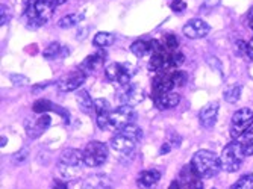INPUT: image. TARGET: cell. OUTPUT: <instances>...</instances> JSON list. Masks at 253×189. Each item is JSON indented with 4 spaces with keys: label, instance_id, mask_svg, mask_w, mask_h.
<instances>
[{
    "label": "cell",
    "instance_id": "cell-1",
    "mask_svg": "<svg viewBox=\"0 0 253 189\" xmlns=\"http://www.w3.org/2000/svg\"><path fill=\"white\" fill-rule=\"evenodd\" d=\"M53 6L47 0H28L25 11H23V21L28 29H40L53 17Z\"/></svg>",
    "mask_w": 253,
    "mask_h": 189
},
{
    "label": "cell",
    "instance_id": "cell-2",
    "mask_svg": "<svg viewBox=\"0 0 253 189\" xmlns=\"http://www.w3.org/2000/svg\"><path fill=\"white\" fill-rule=\"evenodd\" d=\"M190 165L193 167L194 173L202 179L215 177L221 170L220 156L210 150H199L197 153H194Z\"/></svg>",
    "mask_w": 253,
    "mask_h": 189
},
{
    "label": "cell",
    "instance_id": "cell-3",
    "mask_svg": "<svg viewBox=\"0 0 253 189\" xmlns=\"http://www.w3.org/2000/svg\"><path fill=\"white\" fill-rule=\"evenodd\" d=\"M141 136L143 130L140 127L135 124H129L125 129L116 132V135L111 138L109 144L114 150L122 154H130L136 149L138 143L141 141Z\"/></svg>",
    "mask_w": 253,
    "mask_h": 189
},
{
    "label": "cell",
    "instance_id": "cell-4",
    "mask_svg": "<svg viewBox=\"0 0 253 189\" xmlns=\"http://www.w3.org/2000/svg\"><path fill=\"white\" fill-rule=\"evenodd\" d=\"M183 62V55L179 50H170L161 44L159 49L150 56L149 68L156 73L171 72Z\"/></svg>",
    "mask_w": 253,
    "mask_h": 189
},
{
    "label": "cell",
    "instance_id": "cell-5",
    "mask_svg": "<svg viewBox=\"0 0 253 189\" xmlns=\"http://www.w3.org/2000/svg\"><path fill=\"white\" fill-rule=\"evenodd\" d=\"M84 162V153L76 149H67L61 153L58 162V171L64 179H75L76 174L81 173Z\"/></svg>",
    "mask_w": 253,
    "mask_h": 189
},
{
    "label": "cell",
    "instance_id": "cell-6",
    "mask_svg": "<svg viewBox=\"0 0 253 189\" xmlns=\"http://www.w3.org/2000/svg\"><path fill=\"white\" fill-rule=\"evenodd\" d=\"M185 83H187V75L183 72L171 70V72L158 73L156 77L153 79V99L173 91L174 86H183Z\"/></svg>",
    "mask_w": 253,
    "mask_h": 189
},
{
    "label": "cell",
    "instance_id": "cell-7",
    "mask_svg": "<svg viewBox=\"0 0 253 189\" xmlns=\"http://www.w3.org/2000/svg\"><path fill=\"white\" fill-rule=\"evenodd\" d=\"M244 153L240 147L238 143H229L220 156V162H221V170H224L226 173H235L241 168L243 160H244Z\"/></svg>",
    "mask_w": 253,
    "mask_h": 189
},
{
    "label": "cell",
    "instance_id": "cell-8",
    "mask_svg": "<svg viewBox=\"0 0 253 189\" xmlns=\"http://www.w3.org/2000/svg\"><path fill=\"white\" fill-rule=\"evenodd\" d=\"M82 153H84L85 167H89V168L102 167L109 156L106 144L100 143V141H91V143H88Z\"/></svg>",
    "mask_w": 253,
    "mask_h": 189
},
{
    "label": "cell",
    "instance_id": "cell-9",
    "mask_svg": "<svg viewBox=\"0 0 253 189\" xmlns=\"http://www.w3.org/2000/svg\"><path fill=\"white\" fill-rule=\"evenodd\" d=\"M136 118V112L132 106L120 105L119 108L112 109L109 112L108 118V130H122L129 124H133V120Z\"/></svg>",
    "mask_w": 253,
    "mask_h": 189
},
{
    "label": "cell",
    "instance_id": "cell-10",
    "mask_svg": "<svg viewBox=\"0 0 253 189\" xmlns=\"http://www.w3.org/2000/svg\"><path fill=\"white\" fill-rule=\"evenodd\" d=\"M253 124V112L249 108L238 109L231 121V135L232 138H240L244 132H247Z\"/></svg>",
    "mask_w": 253,
    "mask_h": 189
},
{
    "label": "cell",
    "instance_id": "cell-11",
    "mask_svg": "<svg viewBox=\"0 0 253 189\" xmlns=\"http://www.w3.org/2000/svg\"><path fill=\"white\" fill-rule=\"evenodd\" d=\"M127 67H129V65L119 64V62H112V64H109V65L105 68L106 79L111 80V82H117V83H120V86L130 83L132 73L127 70Z\"/></svg>",
    "mask_w": 253,
    "mask_h": 189
},
{
    "label": "cell",
    "instance_id": "cell-12",
    "mask_svg": "<svg viewBox=\"0 0 253 189\" xmlns=\"http://www.w3.org/2000/svg\"><path fill=\"white\" fill-rule=\"evenodd\" d=\"M119 100L122 102V105H127V106L133 108L144 100V91L138 85H133V83L123 85L120 92H119Z\"/></svg>",
    "mask_w": 253,
    "mask_h": 189
},
{
    "label": "cell",
    "instance_id": "cell-13",
    "mask_svg": "<svg viewBox=\"0 0 253 189\" xmlns=\"http://www.w3.org/2000/svg\"><path fill=\"white\" fill-rule=\"evenodd\" d=\"M86 79V73L82 72L81 68L75 70V72L65 75L62 79L58 80V89L61 92H72V91H76L78 88L82 86V83L85 82Z\"/></svg>",
    "mask_w": 253,
    "mask_h": 189
},
{
    "label": "cell",
    "instance_id": "cell-14",
    "mask_svg": "<svg viewBox=\"0 0 253 189\" xmlns=\"http://www.w3.org/2000/svg\"><path fill=\"white\" fill-rule=\"evenodd\" d=\"M211 28L206 21L200 20V18H191L188 23H185L182 32L187 38L190 39H199V38H205L210 34Z\"/></svg>",
    "mask_w": 253,
    "mask_h": 189
},
{
    "label": "cell",
    "instance_id": "cell-15",
    "mask_svg": "<svg viewBox=\"0 0 253 189\" xmlns=\"http://www.w3.org/2000/svg\"><path fill=\"white\" fill-rule=\"evenodd\" d=\"M218 116V103L211 102L208 105H205L199 113V123L203 129H211L214 127L215 121Z\"/></svg>",
    "mask_w": 253,
    "mask_h": 189
},
{
    "label": "cell",
    "instance_id": "cell-16",
    "mask_svg": "<svg viewBox=\"0 0 253 189\" xmlns=\"http://www.w3.org/2000/svg\"><path fill=\"white\" fill-rule=\"evenodd\" d=\"M161 47V42L156 39H150V41H135L130 45V52L136 56V58H146V56H152L158 49Z\"/></svg>",
    "mask_w": 253,
    "mask_h": 189
},
{
    "label": "cell",
    "instance_id": "cell-17",
    "mask_svg": "<svg viewBox=\"0 0 253 189\" xmlns=\"http://www.w3.org/2000/svg\"><path fill=\"white\" fill-rule=\"evenodd\" d=\"M179 179H180V185L183 189H203V183H202V177H199L191 165H187V167H183L180 170V174H179Z\"/></svg>",
    "mask_w": 253,
    "mask_h": 189
},
{
    "label": "cell",
    "instance_id": "cell-18",
    "mask_svg": "<svg viewBox=\"0 0 253 189\" xmlns=\"http://www.w3.org/2000/svg\"><path fill=\"white\" fill-rule=\"evenodd\" d=\"M81 189H111V180L105 174H94L82 182Z\"/></svg>",
    "mask_w": 253,
    "mask_h": 189
},
{
    "label": "cell",
    "instance_id": "cell-19",
    "mask_svg": "<svg viewBox=\"0 0 253 189\" xmlns=\"http://www.w3.org/2000/svg\"><path fill=\"white\" fill-rule=\"evenodd\" d=\"M161 176H163V174H161L159 170L150 168V170H146V171H143L140 176H138L136 183H138V186L143 188V189H150V188H153L161 180Z\"/></svg>",
    "mask_w": 253,
    "mask_h": 189
},
{
    "label": "cell",
    "instance_id": "cell-20",
    "mask_svg": "<svg viewBox=\"0 0 253 189\" xmlns=\"http://www.w3.org/2000/svg\"><path fill=\"white\" fill-rule=\"evenodd\" d=\"M179 102H180V96H179L177 92H173V91L166 92V94H163V96L155 97V105H156V108H158V109H163V111L176 108V106L179 105Z\"/></svg>",
    "mask_w": 253,
    "mask_h": 189
},
{
    "label": "cell",
    "instance_id": "cell-21",
    "mask_svg": "<svg viewBox=\"0 0 253 189\" xmlns=\"http://www.w3.org/2000/svg\"><path fill=\"white\" fill-rule=\"evenodd\" d=\"M50 123H52V120L49 115H41L38 120L26 123V130L32 138H35V136L41 135L45 129H49Z\"/></svg>",
    "mask_w": 253,
    "mask_h": 189
},
{
    "label": "cell",
    "instance_id": "cell-22",
    "mask_svg": "<svg viewBox=\"0 0 253 189\" xmlns=\"http://www.w3.org/2000/svg\"><path fill=\"white\" fill-rule=\"evenodd\" d=\"M103 62H105V55L103 53L100 55V52H99V53H94V55L88 56L81 64L79 68L82 70V72H85L88 75V73H93V72H96V70H99L103 65Z\"/></svg>",
    "mask_w": 253,
    "mask_h": 189
},
{
    "label": "cell",
    "instance_id": "cell-23",
    "mask_svg": "<svg viewBox=\"0 0 253 189\" xmlns=\"http://www.w3.org/2000/svg\"><path fill=\"white\" fill-rule=\"evenodd\" d=\"M76 102H78L82 112H85V113L94 112V100L91 99L89 92L86 89H79L76 92Z\"/></svg>",
    "mask_w": 253,
    "mask_h": 189
},
{
    "label": "cell",
    "instance_id": "cell-24",
    "mask_svg": "<svg viewBox=\"0 0 253 189\" xmlns=\"http://www.w3.org/2000/svg\"><path fill=\"white\" fill-rule=\"evenodd\" d=\"M238 144H240L244 156H252L253 154V127H250L247 132H244L238 138Z\"/></svg>",
    "mask_w": 253,
    "mask_h": 189
},
{
    "label": "cell",
    "instance_id": "cell-25",
    "mask_svg": "<svg viewBox=\"0 0 253 189\" xmlns=\"http://www.w3.org/2000/svg\"><path fill=\"white\" fill-rule=\"evenodd\" d=\"M85 18L84 14H68L65 17H62L59 21H58V26L61 29H70V28H75L78 26L79 23H82Z\"/></svg>",
    "mask_w": 253,
    "mask_h": 189
},
{
    "label": "cell",
    "instance_id": "cell-26",
    "mask_svg": "<svg viewBox=\"0 0 253 189\" xmlns=\"http://www.w3.org/2000/svg\"><path fill=\"white\" fill-rule=\"evenodd\" d=\"M42 56L45 59H56L59 56H64V49H62V45L59 42H52L49 44L47 47H45V50L42 53Z\"/></svg>",
    "mask_w": 253,
    "mask_h": 189
},
{
    "label": "cell",
    "instance_id": "cell-27",
    "mask_svg": "<svg viewBox=\"0 0 253 189\" xmlns=\"http://www.w3.org/2000/svg\"><path fill=\"white\" fill-rule=\"evenodd\" d=\"M114 39H116V38H114L112 34H109V32H99V34L94 37L93 44H94L96 47H100V49H103V47L112 45Z\"/></svg>",
    "mask_w": 253,
    "mask_h": 189
},
{
    "label": "cell",
    "instance_id": "cell-28",
    "mask_svg": "<svg viewBox=\"0 0 253 189\" xmlns=\"http://www.w3.org/2000/svg\"><path fill=\"white\" fill-rule=\"evenodd\" d=\"M229 189H253V174H244Z\"/></svg>",
    "mask_w": 253,
    "mask_h": 189
},
{
    "label": "cell",
    "instance_id": "cell-29",
    "mask_svg": "<svg viewBox=\"0 0 253 189\" xmlns=\"http://www.w3.org/2000/svg\"><path fill=\"white\" fill-rule=\"evenodd\" d=\"M111 111H112V109H111V105H109L108 100H105V99H97V100H94V112H96L97 116L109 115Z\"/></svg>",
    "mask_w": 253,
    "mask_h": 189
},
{
    "label": "cell",
    "instance_id": "cell-30",
    "mask_svg": "<svg viewBox=\"0 0 253 189\" xmlns=\"http://www.w3.org/2000/svg\"><path fill=\"white\" fill-rule=\"evenodd\" d=\"M241 97V85H235L224 92V100L227 103H237Z\"/></svg>",
    "mask_w": 253,
    "mask_h": 189
},
{
    "label": "cell",
    "instance_id": "cell-31",
    "mask_svg": "<svg viewBox=\"0 0 253 189\" xmlns=\"http://www.w3.org/2000/svg\"><path fill=\"white\" fill-rule=\"evenodd\" d=\"M55 111L56 106L53 103H50L49 100H40V102H35L34 103V111L35 112H44V111Z\"/></svg>",
    "mask_w": 253,
    "mask_h": 189
},
{
    "label": "cell",
    "instance_id": "cell-32",
    "mask_svg": "<svg viewBox=\"0 0 253 189\" xmlns=\"http://www.w3.org/2000/svg\"><path fill=\"white\" fill-rule=\"evenodd\" d=\"M11 20V9L6 5H0V25L5 26Z\"/></svg>",
    "mask_w": 253,
    "mask_h": 189
},
{
    "label": "cell",
    "instance_id": "cell-33",
    "mask_svg": "<svg viewBox=\"0 0 253 189\" xmlns=\"http://www.w3.org/2000/svg\"><path fill=\"white\" fill-rule=\"evenodd\" d=\"M163 44L166 49H170V50H177V39L174 38V35H170V34H167L166 37H164V41L161 42Z\"/></svg>",
    "mask_w": 253,
    "mask_h": 189
},
{
    "label": "cell",
    "instance_id": "cell-34",
    "mask_svg": "<svg viewBox=\"0 0 253 189\" xmlns=\"http://www.w3.org/2000/svg\"><path fill=\"white\" fill-rule=\"evenodd\" d=\"M9 79H11V82H12L14 85H17V86H25V85L29 83V79H28L26 76H21V75H11Z\"/></svg>",
    "mask_w": 253,
    "mask_h": 189
},
{
    "label": "cell",
    "instance_id": "cell-35",
    "mask_svg": "<svg viewBox=\"0 0 253 189\" xmlns=\"http://www.w3.org/2000/svg\"><path fill=\"white\" fill-rule=\"evenodd\" d=\"M170 6L174 12H182V11L187 9V3L183 2V0H173Z\"/></svg>",
    "mask_w": 253,
    "mask_h": 189
},
{
    "label": "cell",
    "instance_id": "cell-36",
    "mask_svg": "<svg viewBox=\"0 0 253 189\" xmlns=\"http://www.w3.org/2000/svg\"><path fill=\"white\" fill-rule=\"evenodd\" d=\"M28 154H29V151H28L26 149H23V150H20V151L15 154L14 160L20 163V162H23V160H26V159H28Z\"/></svg>",
    "mask_w": 253,
    "mask_h": 189
},
{
    "label": "cell",
    "instance_id": "cell-37",
    "mask_svg": "<svg viewBox=\"0 0 253 189\" xmlns=\"http://www.w3.org/2000/svg\"><path fill=\"white\" fill-rule=\"evenodd\" d=\"M53 189H68L65 180H55L53 182Z\"/></svg>",
    "mask_w": 253,
    "mask_h": 189
},
{
    "label": "cell",
    "instance_id": "cell-38",
    "mask_svg": "<svg viewBox=\"0 0 253 189\" xmlns=\"http://www.w3.org/2000/svg\"><path fill=\"white\" fill-rule=\"evenodd\" d=\"M247 58L250 61H253V39L250 42H247Z\"/></svg>",
    "mask_w": 253,
    "mask_h": 189
},
{
    "label": "cell",
    "instance_id": "cell-39",
    "mask_svg": "<svg viewBox=\"0 0 253 189\" xmlns=\"http://www.w3.org/2000/svg\"><path fill=\"white\" fill-rule=\"evenodd\" d=\"M169 189H183V188H182V185H180V182H177V180H174V182H171V183H170V186H169Z\"/></svg>",
    "mask_w": 253,
    "mask_h": 189
},
{
    "label": "cell",
    "instance_id": "cell-40",
    "mask_svg": "<svg viewBox=\"0 0 253 189\" xmlns=\"http://www.w3.org/2000/svg\"><path fill=\"white\" fill-rule=\"evenodd\" d=\"M47 2H50L53 6H59V5H62V3H65L67 0H47Z\"/></svg>",
    "mask_w": 253,
    "mask_h": 189
},
{
    "label": "cell",
    "instance_id": "cell-41",
    "mask_svg": "<svg viewBox=\"0 0 253 189\" xmlns=\"http://www.w3.org/2000/svg\"><path fill=\"white\" fill-rule=\"evenodd\" d=\"M0 143H2V144H0V146H2V147H5V146H6V143H8V138L2 136V139H0Z\"/></svg>",
    "mask_w": 253,
    "mask_h": 189
}]
</instances>
